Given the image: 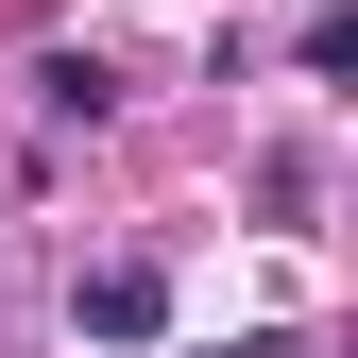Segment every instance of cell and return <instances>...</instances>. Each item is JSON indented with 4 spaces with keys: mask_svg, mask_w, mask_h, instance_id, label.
Instances as JSON below:
<instances>
[{
    "mask_svg": "<svg viewBox=\"0 0 358 358\" xmlns=\"http://www.w3.org/2000/svg\"><path fill=\"white\" fill-rule=\"evenodd\" d=\"M103 103H120L103 52H34V120H103Z\"/></svg>",
    "mask_w": 358,
    "mask_h": 358,
    "instance_id": "7a4b0ae2",
    "label": "cell"
},
{
    "mask_svg": "<svg viewBox=\"0 0 358 358\" xmlns=\"http://www.w3.org/2000/svg\"><path fill=\"white\" fill-rule=\"evenodd\" d=\"M69 324L137 358V341H171V273H154V256H103V273H69Z\"/></svg>",
    "mask_w": 358,
    "mask_h": 358,
    "instance_id": "6da1fadb",
    "label": "cell"
},
{
    "mask_svg": "<svg viewBox=\"0 0 358 358\" xmlns=\"http://www.w3.org/2000/svg\"><path fill=\"white\" fill-rule=\"evenodd\" d=\"M222 358H307V341H222Z\"/></svg>",
    "mask_w": 358,
    "mask_h": 358,
    "instance_id": "3957f363",
    "label": "cell"
}]
</instances>
